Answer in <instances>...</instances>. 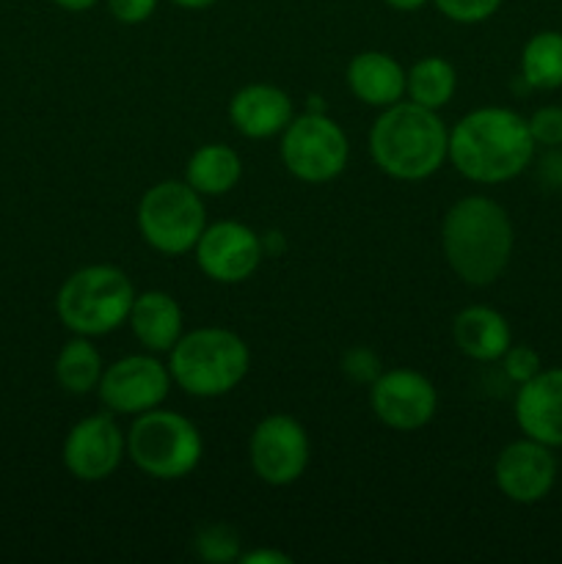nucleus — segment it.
Segmentation results:
<instances>
[{"label":"nucleus","mask_w":562,"mask_h":564,"mask_svg":"<svg viewBox=\"0 0 562 564\" xmlns=\"http://www.w3.org/2000/svg\"><path fill=\"white\" fill-rule=\"evenodd\" d=\"M136 286L116 264H86L61 284L55 314L61 325L77 336H108L130 317Z\"/></svg>","instance_id":"39448f33"},{"label":"nucleus","mask_w":562,"mask_h":564,"mask_svg":"<svg viewBox=\"0 0 562 564\" xmlns=\"http://www.w3.org/2000/svg\"><path fill=\"white\" fill-rule=\"evenodd\" d=\"M141 240L163 257H182L196 248L207 229L204 196L185 180H163L147 187L136 209Z\"/></svg>","instance_id":"0eeeda50"},{"label":"nucleus","mask_w":562,"mask_h":564,"mask_svg":"<svg viewBox=\"0 0 562 564\" xmlns=\"http://www.w3.org/2000/svg\"><path fill=\"white\" fill-rule=\"evenodd\" d=\"M169 364L154 352H136L108 364L97 386V397L114 416H141L160 408L171 391Z\"/></svg>","instance_id":"9d476101"},{"label":"nucleus","mask_w":562,"mask_h":564,"mask_svg":"<svg viewBox=\"0 0 562 564\" xmlns=\"http://www.w3.org/2000/svg\"><path fill=\"white\" fill-rule=\"evenodd\" d=\"M534 141L527 119L510 108L488 105L463 116L450 130V163L477 185H501L529 169Z\"/></svg>","instance_id":"f257e3e1"},{"label":"nucleus","mask_w":562,"mask_h":564,"mask_svg":"<svg viewBox=\"0 0 562 564\" xmlns=\"http://www.w3.org/2000/svg\"><path fill=\"white\" fill-rule=\"evenodd\" d=\"M53 3L64 11H88V9H94L99 0H53Z\"/></svg>","instance_id":"7c9ffc66"},{"label":"nucleus","mask_w":562,"mask_h":564,"mask_svg":"<svg viewBox=\"0 0 562 564\" xmlns=\"http://www.w3.org/2000/svg\"><path fill=\"white\" fill-rule=\"evenodd\" d=\"M452 341L472 361H501L512 345L510 323L501 312L490 306H466L452 319Z\"/></svg>","instance_id":"6ab92c4d"},{"label":"nucleus","mask_w":562,"mask_h":564,"mask_svg":"<svg viewBox=\"0 0 562 564\" xmlns=\"http://www.w3.org/2000/svg\"><path fill=\"white\" fill-rule=\"evenodd\" d=\"M369 405L380 424L397 433H417L433 422L439 391L428 375L397 367L380 372L369 386Z\"/></svg>","instance_id":"9b49d317"},{"label":"nucleus","mask_w":562,"mask_h":564,"mask_svg":"<svg viewBox=\"0 0 562 564\" xmlns=\"http://www.w3.org/2000/svg\"><path fill=\"white\" fill-rule=\"evenodd\" d=\"M369 154L397 182L430 180L450 158V130L439 110L417 102H395L369 127Z\"/></svg>","instance_id":"7ed1b4c3"},{"label":"nucleus","mask_w":562,"mask_h":564,"mask_svg":"<svg viewBox=\"0 0 562 564\" xmlns=\"http://www.w3.org/2000/svg\"><path fill=\"white\" fill-rule=\"evenodd\" d=\"M169 3L180 6V9H187V11H202V9H209V6H215L218 0H169Z\"/></svg>","instance_id":"473e14b6"},{"label":"nucleus","mask_w":562,"mask_h":564,"mask_svg":"<svg viewBox=\"0 0 562 564\" xmlns=\"http://www.w3.org/2000/svg\"><path fill=\"white\" fill-rule=\"evenodd\" d=\"M198 270L215 284H242L259 270L264 257L262 237L240 220L207 224L193 248Z\"/></svg>","instance_id":"ddd939ff"},{"label":"nucleus","mask_w":562,"mask_h":564,"mask_svg":"<svg viewBox=\"0 0 562 564\" xmlns=\"http://www.w3.org/2000/svg\"><path fill=\"white\" fill-rule=\"evenodd\" d=\"M127 457V435L114 413H91L72 424L61 446L64 468L77 482H102L114 477Z\"/></svg>","instance_id":"f8f14e48"},{"label":"nucleus","mask_w":562,"mask_h":564,"mask_svg":"<svg viewBox=\"0 0 562 564\" xmlns=\"http://www.w3.org/2000/svg\"><path fill=\"white\" fill-rule=\"evenodd\" d=\"M457 91V69L444 55H424L406 72V97L422 108L441 110Z\"/></svg>","instance_id":"4be33fe9"},{"label":"nucleus","mask_w":562,"mask_h":564,"mask_svg":"<svg viewBox=\"0 0 562 564\" xmlns=\"http://www.w3.org/2000/svg\"><path fill=\"white\" fill-rule=\"evenodd\" d=\"M242 176V160L229 143H204L187 158L185 182L202 196H226Z\"/></svg>","instance_id":"aec40b11"},{"label":"nucleus","mask_w":562,"mask_h":564,"mask_svg":"<svg viewBox=\"0 0 562 564\" xmlns=\"http://www.w3.org/2000/svg\"><path fill=\"white\" fill-rule=\"evenodd\" d=\"M342 364H345V372L350 375L353 380H361V383H372V380L380 375L378 358H375L367 347H356V350H350Z\"/></svg>","instance_id":"c85d7f7f"},{"label":"nucleus","mask_w":562,"mask_h":564,"mask_svg":"<svg viewBox=\"0 0 562 564\" xmlns=\"http://www.w3.org/2000/svg\"><path fill=\"white\" fill-rule=\"evenodd\" d=\"M494 482L512 505H538L556 482V457L551 446L523 435L499 452L494 463Z\"/></svg>","instance_id":"4468645a"},{"label":"nucleus","mask_w":562,"mask_h":564,"mask_svg":"<svg viewBox=\"0 0 562 564\" xmlns=\"http://www.w3.org/2000/svg\"><path fill=\"white\" fill-rule=\"evenodd\" d=\"M501 369H505V375L512 383L521 386L532 380L543 369V364H540L538 350H532L529 345H510L505 356H501Z\"/></svg>","instance_id":"bb28decb"},{"label":"nucleus","mask_w":562,"mask_h":564,"mask_svg":"<svg viewBox=\"0 0 562 564\" xmlns=\"http://www.w3.org/2000/svg\"><path fill=\"white\" fill-rule=\"evenodd\" d=\"M312 446L306 427L290 413H270L248 438V463L259 482L270 488H290L306 474Z\"/></svg>","instance_id":"1a4fd4ad"},{"label":"nucleus","mask_w":562,"mask_h":564,"mask_svg":"<svg viewBox=\"0 0 562 564\" xmlns=\"http://www.w3.org/2000/svg\"><path fill=\"white\" fill-rule=\"evenodd\" d=\"M237 562L240 564H292V556L275 549H257V551H248V554H240V560Z\"/></svg>","instance_id":"c756f323"},{"label":"nucleus","mask_w":562,"mask_h":564,"mask_svg":"<svg viewBox=\"0 0 562 564\" xmlns=\"http://www.w3.org/2000/svg\"><path fill=\"white\" fill-rule=\"evenodd\" d=\"M516 231L507 209L488 196H466L441 220V248L452 273L468 286H490L512 259Z\"/></svg>","instance_id":"f03ea898"},{"label":"nucleus","mask_w":562,"mask_h":564,"mask_svg":"<svg viewBox=\"0 0 562 564\" xmlns=\"http://www.w3.org/2000/svg\"><path fill=\"white\" fill-rule=\"evenodd\" d=\"M110 17L121 25H141L158 11L160 0H105Z\"/></svg>","instance_id":"cd10ccee"},{"label":"nucleus","mask_w":562,"mask_h":564,"mask_svg":"<svg viewBox=\"0 0 562 564\" xmlns=\"http://www.w3.org/2000/svg\"><path fill=\"white\" fill-rule=\"evenodd\" d=\"M281 163L295 180L323 185L347 169L350 143L345 130L325 113H303L281 132Z\"/></svg>","instance_id":"6e6552de"},{"label":"nucleus","mask_w":562,"mask_h":564,"mask_svg":"<svg viewBox=\"0 0 562 564\" xmlns=\"http://www.w3.org/2000/svg\"><path fill=\"white\" fill-rule=\"evenodd\" d=\"M383 3L395 11H419L422 6H428L430 0H383Z\"/></svg>","instance_id":"2f4dec72"},{"label":"nucleus","mask_w":562,"mask_h":564,"mask_svg":"<svg viewBox=\"0 0 562 564\" xmlns=\"http://www.w3.org/2000/svg\"><path fill=\"white\" fill-rule=\"evenodd\" d=\"M229 124L251 141L275 138L295 119V105L284 88L273 83H248L229 99Z\"/></svg>","instance_id":"dca6fc26"},{"label":"nucleus","mask_w":562,"mask_h":564,"mask_svg":"<svg viewBox=\"0 0 562 564\" xmlns=\"http://www.w3.org/2000/svg\"><path fill=\"white\" fill-rule=\"evenodd\" d=\"M102 372V352L97 350V345L88 336L75 334L61 347L58 358H55V380H58L66 394L86 397L97 391Z\"/></svg>","instance_id":"412c9836"},{"label":"nucleus","mask_w":562,"mask_h":564,"mask_svg":"<svg viewBox=\"0 0 562 564\" xmlns=\"http://www.w3.org/2000/svg\"><path fill=\"white\" fill-rule=\"evenodd\" d=\"M251 350L235 330L204 325L182 334L169 350V372L176 389L196 400L226 397L246 380Z\"/></svg>","instance_id":"20e7f679"},{"label":"nucleus","mask_w":562,"mask_h":564,"mask_svg":"<svg viewBox=\"0 0 562 564\" xmlns=\"http://www.w3.org/2000/svg\"><path fill=\"white\" fill-rule=\"evenodd\" d=\"M521 75L529 88L554 91L562 88V33L540 31L521 50Z\"/></svg>","instance_id":"5701e85b"},{"label":"nucleus","mask_w":562,"mask_h":564,"mask_svg":"<svg viewBox=\"0 0 562 564\" xmlns=\"http://www.w3.org/2000/svg\"><path fill=\"white\" fill-rule=\"evenodd\" d=\"M127 457L147 477L174 482L196 471L204 457V438L191 419L160 405L132 416Z\"/></svg>","instance_id":"423d86ee"},{"label":"nucleus","mask_w":562,"mask_h":564,"mask_svg":"<svg viewBox=\"0 0 562 564\" xmlns=\"http://www.w3.org/2000/svg\"><path fill=\"white\" fill-rule=\"evenodd\" d=\"M534 147H562V108L543 105L527 119Z\"/></svg>","instance_id":"a878e982"},{"label":"nucleus","mask_w":562,"mask_h":564,"mask_svg":"<svg viewBox=\"0 0 562 564\" xmlns=\"http://www.w3.org/2000/svg\"><path fill=\"white\" fill-rule=\"evenodd\" d=\"M347 88L369 108H389L406 97V69L383 50H364L353 55L345 72Z\"/></svg>","instance_id":"f3484780"},{"label":"nucleus","mask_w":562,"mask_h":564,"mask_svg":"<svg viewBox=\"0 0 562 564\" xmlns=\"http://www.w3.org/2000/svg\"><path fill=\"white\" fill-rule=\"evenodd\" d=\"M127 325H130L138 345L147 352H154V356L169 352L180 341V336L185 334L182 330L185 317H182L180 303H176L174 295L163 290L136 292Z\"/></svg>","instance_id":"a211bd4d"},{"label":"nucleus","mask_w":562,"mask_h":564,"mask_svg":"<svg viewBox=\"0 0 562 564\" xmlns=\"http://www.w3.org/2000/svg\"><path fill=\"white\" fill-rule=\"evenodd\" d=\"M430 3L457 25H477L499 11L501 0H430Z\"/></svg>","instance_id":"393cba45"},{"label":"nucleus","mask_w":562,"mask_h":564,"mask_svg":"<svg viewBox=\"0 0 562 564\" xmlns=\"http://www.w3.org/2000/svg\"><path fill=\"white\" fill-rule=\"evenodd\" d=\"M193 549H196L198 560L209 564H229L240 560L242 540L237 529H231L229 523H209V527H204L196 534Z\"/></svg>","instance_id":"b1692460"},{"label":"nucleus","mask_w":562,"mask_h":564,"mask_svg":"<svg viewBox=\"0 0 562 564\" xmlns=\"http://www.w3.org/2000/svg\"><path fill=\"white\" fill-rule=\"evenodd\" d=\"M512 413L527 438L551 449L562 446V367L540 369L532 380L518 386Z\"/></svg>","instance_id":"2eb2a0df"}]
</instances>
